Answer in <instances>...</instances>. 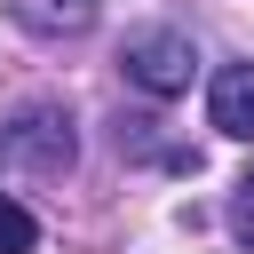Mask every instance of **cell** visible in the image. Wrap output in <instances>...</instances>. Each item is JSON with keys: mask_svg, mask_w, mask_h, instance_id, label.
<instances>
[{"mask_svg": "<svg viewBox=\"0 0 254 254\" xmlns=\"http://www.w3.org/2000/svg\"><path fill=\"white\" fill-rule=\"evenodd\" d=\"M119 64H127V79L143 87V95H183L190 79H198V48H190V32H175V24H151V32H127V48H119Z\"/></svg>", "mask_w": 254, "mask_h": 254, "instance_id": "cell-1", "label": "cell"}, {"mask_svg": "<svg viewBox=\"0 0 254 254\" xmlns=\"http://www.w3.org/2000/svg\"><path fill=\"white\" fill-rule=\"evenodd\" d=\"M0 151H8L16 167L64 175V167H71V119H64V111H48V103H32V111H16V119H8Z\"/></svg>", "mask_w": 254, "mask_h": 254, "instance_id": "cell-2", "label": "cell"}, {"mask_svg": "<svg viewBox=\"0 0 254 254\" xmlns=\"http://www.w3.org/2000/svg\"><path fill=\"white\" fill-rule=\"evenodd\" d=\"M206 119L238 143H254V64H222L214 87H206Z\"/></svg>", "mask_w": 254, "mask_h": 254, "instance_id": "cell-3", "label": "cell"}, {"mask_svg": "<svg viewBox=\"0 0 254 254\" xmlns=\"http://www.w3.org/2000/svg\"><path fill=\"white\" fill-rule=\"evenodd\" d=\"M8 16L32 32V40H79L95 24V0H8Z\"/></svg>", "mask_w": 254, "mask_h": 254, "instance_id": "cell-4", "label": "cell"}, {"mask_svg": "<svg viewBox=\"0 0 254 254\" xmlns=\"http://www.w3.org/2000/svg\"><path fill=\"white\" fill-rule=\"evenodd\" d=\"M32 246H40V222L16 198H0V254H32Z\"/></svg>", "mask_w": 254, "mask_h": 254, "instance_id": "cell-5", "label": "cell"}, {"mask_svg": "<svg viewBox=\"0 0 254 254\" xmlns=\"http://www.w3.org/2000/svg\"><path fill=\"white\" fill-rule=\"evenodd\" d=\"M230 230H238V246L254 254V167L238 175V190H230Z\"/></svg>", "mask_w": 254, "mask_h": 254, "instance_id": "cell-6", "label": "cell"}]
</instances>
